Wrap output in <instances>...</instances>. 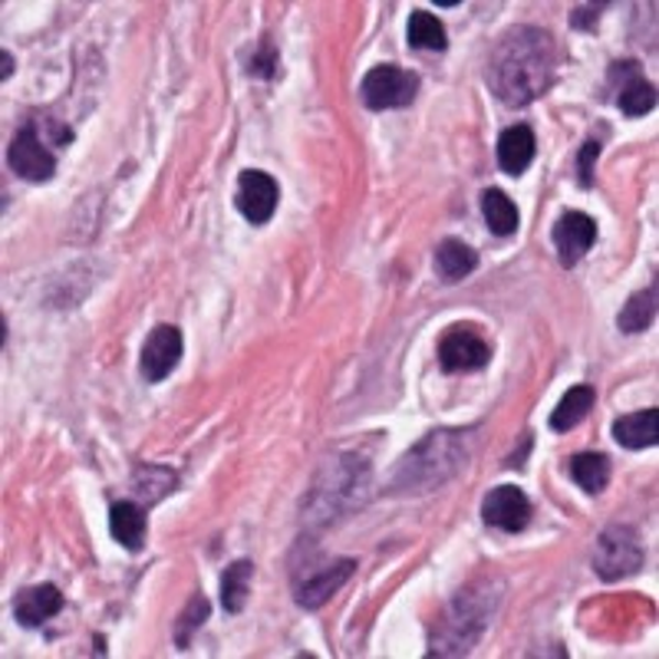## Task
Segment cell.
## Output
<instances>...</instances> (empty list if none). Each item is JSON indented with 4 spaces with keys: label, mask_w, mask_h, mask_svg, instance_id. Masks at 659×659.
Segmentation results:
<instances>
[{
    "label": "cell",
    "mask_w": 659,
    "mask_h": 659,
    "mask_svg": "<svg viewBox=\"0 0 659 659\" xmlns=\"http://www.w3.org/2000/svg\"><path fill=\"white\" fill-rule=\"evenodd\" d=\"M597 155H601V142H597V139H587L584 149H581V155H578V182H581L584 188L594 185V165H597Z\"/></svg>",
    "instance_id": "cell-25"
},
{
    "label": "cell",
    "mask_w": 659,
    "mask_h": 659,
    "mask_svg": "<svg viewBox=\"0 0 659 659\" xmlns=\"http://www.w3.org/2000/svg\"><path fill=\"white\" fill-rule=\"evenodd\" d=\"M7 162H10L13 175H20L23 182H50L56 172V155L46 149V142L40 139V132L33 125H23L10 139Z\"/></svg>",
    "instance_id": "cell-6"
},
{
    "label": "cell",
    "mask_w": 659,
    "mask_h": 659,
    "mask_svg": "<svg viewBox=\"0 0 659 659\" xmlns=\"http://www.w3.org/2000/svg\"><path fill=\"white\" fill-rule=\"evenodd\" d=\"M465 465V436L462 432H429L399 465L393 488L396 492H432L449 482Z\"/></svg>",
    "instance_id": "cell-2"
},
{
    "label": "cell",
    "mask_w": 659,
    "mask_h": 659,
    "mask_svg": "<svg viewBox=\"0 0 659 659\" xmlns=\"http://www.w3.org/2000/svg\"><path fill=\"white\" fill-rule=\"evenodd\" d=\"M617 106H620L627 116H647V112L657 106V89H653V83H647V79L640 76V66H634V69L627 73V79L620 83Z\"/></svg>",
    "instance_id": "cell-23"
},
{
    "label": "cell",
    "mask_w": 659,
    "mask_h": 659,
    "mask_svg": "<svg viewBox=\"0 0 659 659\" xmlns=\"http://www.w3.org/2000/svg\"><path fill=\"white\" fill-rule=\"evenodd\" d=\"M482 215H485L488 231L498 234V238L515 234V231H518V221H521L515 201H512L502 188H488V191L482 195Z\"/></svg>",
    "instance_id": "cell-18"
},
{
    "label": "cell",
    "mask_w": 659,
    "mask_h": 659,
    "mask_svg": "<svg viewBox=\"0 0 659 659\" xmlns=\"http://www.w3.org/2000/svg\"><path fill=\"white\" fill-rule=\"evenodd\" d=\"M594 403H597V393H594V386H574V389H568L564 393V399L558 403V409L551 413V429L554 432H571L578 422H584L587 419V413L594 409Z\"/></svg>",
    "instance_id": "cell-17"
},
{
    "label": "cell",
    "mask_w": 659,
    "mask_h": 659,
    "mask_svg": "<svg viewBox=\"0 0 659 659\" xmlns=\"http://www.w3.org/2000/svg\"><path fill=\"white\" fill-rule=\"evenodd\" d=\"M277 198H281V188L267 172L261 168L241 172L238 188H234V205L251 224H267L277 211Z\"/></svg>",
    "instance_id": "cell-8"
},
{
    "label": "cell",
    "mask_w": 659,
    "mask_h": 659,
    "mask_svg": "<svg viewBox=\"0 0 659 659\" xmlns=\"http://www.w3.org/2000/svg\"><path fill=\"white\" fill-rule=\"evenodd\" d=\"M535 152H538V139H535V129L525 125V122L508 125L498 135V165L508 175H525L528 165L535 162Z\"/></svg>",
    "instance_id": "cell-13"
},
{
    "label": "cell",
    "mask_w": 659,
    "mask_h": 659,
    "mask_svg": "<svg viewBox=\"0 0 659 659\" xmlns=\"http://www.w3.org/2000/svg\"><path fill=\"white\" fill-rule=\"evenodd\" d=\"M558 73V50L551 33L538 26L508 30L488 56V86L505 106H528L545 96Z\"/></svg>",
    "instance_id": "cell-1"
},
{
    "label": "cell",
    "mask_w": 659,
    "mask_h": 659,
    "mask_svg": "<svg viewBox=\"0 0 659 659\" xmlns=\"http://www.w3.org/2000/svg\"><path fill=\"white\" fill-rule=\"evenodd\" d=\"M182 360V330L172 323H158L145 343H142V356H139V370L145 376V383H162Z\"/></svg>",
    "instance_id": "cell-9"
},
{
    "label": "cell",
    "mask_w": 659,
    "mask_h": 659,
    "mask_svg": "<svg viewBox=\"0 0 659 659\" xmlns=\"http://www.w3.org/2000/svg\"><path fill=\"white\" fill-rule=\"evenodd\" d=\"M205 620H208V601H205L201 594H195V597L188 601V607L182 611L178 624H175V644H178V650H188L191 634H195Z\"/></svg>",
    "instance_id": "cell-24"
},
{
    "label": "cell",
    "mask_w": 659,
    "mask_h": 659,
    "mask_svg": "<svg viewBox=\"0 0 659 659\" xmlns=\"http://www.w3.org/2000/svg\"><path fill=\"white\" fill-rule=\"evenodd\" d=\"M644 568V545L640 535L627 525H611L601 531L594 545V571L604 581H620L630 578Z\"/></svg>",
    "instance_id": "cell-3"
},
{
    "label": "cell",
    "mask_w": 659,
    "mask_h": 659,
    "mask_svg": "<svg viewBox=\"0 0 659 659\" xmlns=\"http://www.w3.org/2000/svg\"><path fill=\"white\" fill-rule=\"evenodd\" d=\"M531 502L521 488L515 485H498L485 495L482 502V518L488 528L502 531V535H518L531 525Z\"/></svg>",
    "instance_id": "cell-7"
},
{
    "label": "cell",
    "mask_w": 659,
    "mask_h": 659,
    "mask_svg": "<svg viewBox=\"0 0 659 659\" xmlns=\"http://www.w3.org/2000/svg\"><path fill=\"white\" fill-rule=\"evenodd\" d=\"M353 571H356V561H333V564H327V568H320L317 574H310L304 584H297V604L304 607V611H317V607H323L350 578H353Z\"/></svg>",
    "instance_id": "cell-11"
},
{
    "label": "cell",
    "mask_w": 659,
    "mask_h": 659,
    "mask_svg": "<svg viewBox=\"0 0 659 659\" xmlns=\"http://www.w3.org/2000/svg\"><path fill=\"white\" fill-rule=\"evenodd\" d=\"M63 611V594L53 584H36V587H23L13 597V617L23 627H40L50 617H56Z\"/></svg>",
    "instance_id": "cell-12"
},
{
    "label": "cell",
    "mask_w": 659,
    "mask_h": 659,
    "mask_svg": "<svg viewBox=\"0 0 659 659\" xmlns=\"http://www.w3.org/2000/svg\"><path fill=\"white\" fill-rule=\"evenodd\" d=\"M475 267H479V254H475L465 241L446 238V241L436 248V271H439L442 281H449V284L465 281Z\"/></svg>",
    "instance_id": "cell-16"
},
{
    "label": "cell",
    "mask_w": 659,
    "mask_h": 659,
    "mask_svg": "<svg viewBox=\"0 0 659 659\" xmlns=\"http://www.w3.org/2000/svg\"><path fill=\"white\" fill-rule=\"evenodd\" d=\"M274 66H277V50H274L271 43H264L261 53L251 56L248 73H251V76H274Z\"/></svg>",
    "instance_id": "cell-26"
},
{
    "label": "cell",
    "mask_w": 659,
    "mask_h": 659,
    "mask_svg": "<svg viewBox=\"0 0 659 659\" xmlns=\"http://www.w3.org/2000/svg\"><path fill=\"white\" fill-rule=\"evenodd\" d=\"M568 472L587 495H597L611 482V459L604 452H581V455L571 459Z\"/></svg>",
    "instance_id": "cell-19"
},
{
    "label": "cell",
    "mask_w": 659,
    "mask_h": 659,
    "mask_svg": "<svg viewBox=\"0 0 659 659\" xmlns=\"http://www.w3.org/2000/svg\"><path fill=\"white\" fill-rule=\"evenodd\" d=\"M653 320H657V284H650L647 290H637L624 304V310L617 317V327L624 333H644V330L653 327Z\"/></svg>",
    "instance_id": "cell-20"
},
{
    "label": "cell",
    "mask_w": 659,
    "mask_h": 659,
    "mask_svg": "<svg viewBox=\"0 0 659 659\" xmlns=\"http://www.w3.org/2000/svg\"><path fill=\"white\" fill-rule=\"evenodd\" d=\"M251 578H254V564L251 561H234L231 568H224L221 574V604L228 614H241L251 594Z\"/></svg>",
    "instance_id": "cell-21"
},
{
    "label": "cell",
    "mask_w": 659,
    "mask_h": 659,
    "mask_svg": "<svg viewBox=\"0 0 659 659\" xmlns=\"http://www.w3.org/2000/svg\"><path fill=\"white\" fill-rule=\"evenodd\" d=\"M416 92H419V76L413 69H403L393 63L373 66L360 83V96H363L366 109H373V112L406 109L416 99Z\"/></svg>",
    "instance_id": "cell-4"
},
{
    "label": "cell",
    "mask_w": 659,
    "mask_h": 659,
    "mask_svg": "<svg viewBox=\"0 0 659 659\" xmlns=\"http://www.w3.org/2000/svg\"><path fill=\"white\" fill-rule=\"evenodd\" d=\"M551 241H554L558 261L564 267H574L594 248V241H597V221L591 215H584V211H564L554 221Z\"/></svg>",
    "instance_id": "cell-10"
},
{
    "label": "cell",
    "mask_w": 659,
    "mask_h": 659,
    "mask_svg": "<svg viewBox=\"0 0 659 659\" xmlns=\"http://www.w3.org/2000/svg\"><path fill=\"white\" fill-rule=\"evenodd\" d=\"M0 59H3V69H0V76H3V79H7V76H10V73H13V56H10V53H7V50H3V53H0Z\"/></svg>",
    "instance_id": "cell-27"
},
{
    "label": "cell",
    "mask_w": 659,
    "mask_h": 659,
    "mask_svg": "<svg viewBox=\"0 0 659 659\" xmlns=\"http://www.w3.org/2000/svg\"><path fill=\"white\" fill-rule=\"evenodd\" d=\"M406 36H409V46H416V50H446L449 46L442 20L436 13H429V10H413L409 13Z\"/></svg>",
    "instance_id": "cell-22"
},
{
    "label": "cell",
    "mask_w": 659,
    "mask_h": 659,
    "mask_svg": "<svg viewBox=\"0 0 659 659\" xmlns=\"http://www.w3.org/2000/svg\"><path fill=\"white\" fill-rule=\"evenodd\" d=\"M657 409H644V413H634V416H620L614 422V439L624 446V449H653L659 442L657 432Z\"/></svg>",
    "instance_id": "cell-15"
},
{
    "label": "cell",
    "mask_w": 659,
    "mask_h": 659,
    "mask_svg": "<svg viewBox=\"0 0 659 659\" xmlns=\"http://www.w3.org/2000/svg\"><path fill=\"white\" fill-rule=\"evenodd\" d=\"M488 360H492V347L472 327H452L439 340V366L446 373H475V370H485Z\"/></svg>",
    "instance_id": "cell-5"
},
{
    "label": "cell",
    "mask_w": 659,
    "mask_h": 659,
    "mask_svg": "<svg viewBox=\"0 0 659 659\" xmlns=\"http://www.w3.org/2000/svg\"><path fill=\"white\" fill-rule=\"evenodd\" d=\"M109 531L125 551H142L145 531H149L145 512L135 502H116L112 512H109Z\"/></svg>",
    "instance_id": "cell-14"
}]
</instances>
